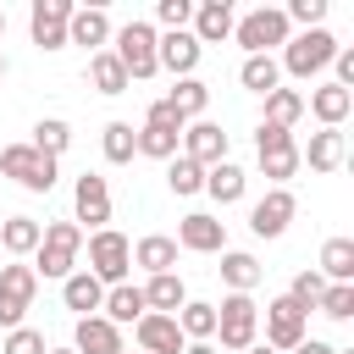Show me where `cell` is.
Listing matches in <instances>:
<instances>
[{
  "label": "cell",
  "instance_id": "1",
  "mask_svg": "<svg viewBox=\"0 0 354 354\" xmlns=\"http://www.w3.org/2000/svg\"><path fill=\"white\" fill-rule=\"evenodd\" d=\"M77 254H83V227L77 221H44V238L33 249V277L44 282H66L77 271Z\"/></svg>",
  "mask_w": 354,
  "mask_h": 354
},
{
  "label": "cell",
  "instance_id": "2",
  "mask_svg": "<svg viewBox=\"0 0 354 354\" xmlns=\"http://www.w3.org/2000/svg\"><path fill=\"white\" fill-rule=\"evenodd\" d=\"M337 50H343V44H337L326 28H304V33H293V39L282 44V61H277V66H282L288 77H304V83H310V77H321V72L332 66Z\"/></svg>",
  "mask_w": 354,
  "mask_h": 354
},
{
  "label": "cell",
  "instance_id": "3",
  "mask_svg": "<svg viewBox=\"0 0 354 354\" xmlns=\"http://www.w3.org/2000/svg\"><path fill=\"white\" fill-rule=\"evenodd\" d=\"M210 343H221V348H232V354H243L249 343H260V304L249 299V293H227L221 304H216V337Z\"/></svg>",
  "mask_w": 354,
  "mask_h": 354
},
{
  "label": "cell",
  "instance_id": "4",
  "mask_svg": "<svg viewBox=\"0 0 354 354\" xmlns=\"http://www.w3.org/2000/svg\"><path fill=\"white\" fill-rule=\"evenodd\" d=\"M232 39H238L249 55H271L277 44L293 39V28H288L282 6H254V11H243V17L232 22Z\"/></svg>",
  "mask_w": 354,
  "mask_h": 354
},
{
  "label": "cell",
  "instance_id": "5",
  "mask_svg": "<svg viewBox=\"0 0 354 354\" xmlns=\"http://www.w3.org/2000/svg\"><path fill=\"white\" fill-rule=\"evenodd\" d=\"M88 243V277H100L105 288H116V282H127V271H133V243L116 232V227H100V232H88L83 238Z\"/></svg>",
  "mask_w": 354,
  "mask_h": 354
},
{
  "label": "cell",
  "instance_id": "6",
  "mask_svg": "<svg viewBox=\"0 0 354 354\" xmlns=\"http://www.w3.org/2000/svg\"><path fill=\"white\" fill-rule=\"evenodd\" d=\"M155 28L149 22H127V28H116V44H111V55L122 61V72H127V83H144V77H155L160 66H155Z\"/></svg>",
  "mask_w": 354,
  "mask_h": 354
},
{
  "label": "cell",
  "instance_id": "7",
  "mask_svg": "<svg viewBox=\"0 0 354 354\" xmlns=\"http://www.w3.org/2000/svg\"><path fill=\"white\" fill-rule=\"evenodd\" d=\"M0 171H6V177H17L28 194H50V188H55V177H61L55 155H39L33 144H6V149H0Z\"/></svg>",
  "mask_w": 354,
  "mask_h": 354
},
{
  "label": "cell",
  "instance_id": "8",
  "mask_svg": "<svg viewBox=\"0 0 354 354\" xmlns=\"http://www.w3.org/2000/svg\"><path fill=\"white\" fill-rule=\"evenodd\" d=\"M33 293H39V277H33L28 260L0 266V326H6V332L22 326V315L33 310Z\"/></svg>",
  "mask_w": 354,
  "mask_h": 354
},
{
  "label": "cell",
  "instance_id": "9",
  "mask_svg": "<svg viewBox=\"0 0 354 354\" xmlns=\"http://www.w3.org/2000/svg\"><path fill=\"white\" fill-rule=\"evenodd\" d=\"M72 221L77 227H105L111 221V183L100 177V171H83L77 183H72Z\"/></svg>",
  "mask_w": 354,
  "mask_h": 354
},
{
  "label": "cell",
  "instance_id": "10",
  "mask_svg": "<svg viewBox=\"0 0 354 354\" xmlns=\"http://www.w3.org/2000/svg\"><path fill=\"white\" fill-rule=\"evenodd\" d=\"M304 321H310V315H304L288 293H282V299H271V304H266V348H277V354L299 348V343L310 337V332H304Z\"/></svg>",
  "mask_w": 354,
  "mask_h": 354
},
{
  "label": "cell",
  "instance_id": "11",
  "mask_svg": "<svg viewBox=\"0 0 354 354\" xmlns=\"http://www.w3.org/2000/svg\"><path fill=\"white\" fill-rule=\"evenodd\" d=\"M72 0H33L28 11V33L39 50H66V22H72Z\"/></svg>",
  "mask_w": 354,
  "mask_h": 354
},
{
  "label": "cell",
  "instance_id": "12",
  "mask_svg": "<svg viewBox=\"0 0 354 354\" xmlns=\"http://www.w3.org/2000/svg\"><path fill=\"white\" fill-rule=\"evenodd\" d=\"M293 210H299V199H293L288 188H271L266 199L249 205V232H254V238H282L288 221H293Z\"/></svg>",
  "mask_w": 354,
  "mask_h": 354
},
{
  "label": "cell",
  "instance_id": "13",
  "mask_svg": "<svg viewBox=\"0 0 354 354\" xmlns=\"http://www.w3.org/2000/svg\"><path fill=\"white\" fill-rule=\"evenodd\" d=\"M177 249H188V254H221L227 249V221H216L205 210H188L177 221Z\"/></svg>",
  "mask_w": 354,
  "mask_h": 354
},
{
  "label": "cell",
  "instance_id": "14",
  "mask_svg": "<svg viewBox=\"0 0 354 354\" xmlns=\"http://www.w3.org/2000/svg\"><path fill=\"white\" fill-rule=\"evenodd\" d=\"M199 39L183 28V33H160L155 39V66L160 72H171V77H194V66H199Z\"/></svg>",
  "mask_w": 354,
  "mask_h": 354
},
{
  "label": "cell",
  "instance_id": "15",
  "mask_svg": "<svg viewBox=\"0 0 354 354\" xmlns=\"http://www.w3.org/2000/svg\"><path fill=\"white\" fill-rule=\"evenodd\" d=\"M133 343H138V354H183L188 348V337L177 332V315H155V310L133 326Z\"/></svg>",
  "mask_w": 354,
  "mask_h": 354
},
{
  "label": "cell",
  "instance_id": "16",
  "mask_svg": "<svg viewBox=\"0 0 354 354\" xmlns=\"http://www.w3.org/2000/svg\"><path fill=\"white\" fill-rule=\"evenodd\" d=\"M177 155H188V160H199V166L210 171L216 160H227V133H221L216 122H205V116H199V122H188V127H183V149H177Z\"/></svg>",
  "mask_w": 354,
  "mask_h": 354
},
{
  "label": "cell",
  "instance_id": "17",
  "mask_svg": "<svg viewBox=\"0 0 354 354\" xmlns=\"http://www.w3.org/2000/svg\"><path fill=\"white\" fill-rule=\"evenodd\" d=\"M72 354H127L122 326H111L105 315H83L72 326Z\"/></svg>",
  "mask_w": 354,
  "mask_h": 354
},
{
  "label": "cell",
  "instance_id": "18",
  "mask_svg": "<svg viewBox=\"0 0 354 354\" xmlns=\"http://www.w3.org/2000/svg\"><path fill=\"white\" fill-rule=\"evenodd\" d=\"M232 22H238V17H232V0H199V6H194V28H188V33H194V39H199V50H205V44L232 39Z\"/></svg>",
  "mask_w": 354,
  "mask_h": 354
},
{
  "label": "cell",
  "instance_id": "19",
  "mask_svg": "<svg viewBox=\"0 0 354 354\" xmlns=\"http://www.w3.org/2000/svg\"><path fill=\"white\" fill-rule=\"evenodd\" d=\"M105 39H111V17H105V6H77L72 22H66V44H83V50L94 55V50H105Z\"/></svg>",
  "mask_w": 354,
  "mask_h": 354
},
{
  "label": "cell",
  "instance_id": "20",
  "mask_svg": "<svg viewBox=\"0 0 354 354\" xmlns=\"http://www.w3.org/2000/svg\"><path fill=\"white\" fill-rule=\"evenodd\" d=\"M100 315H105L111 326H138V321L149 315V304H144V288H133V282H116V288H105V304H100Z\"/></svg>",
  "mask_w": 354,
  "mask_h": 354
},
{
  "label": "cell",
  "instance_id": "21",
  "mask_svg": "<svg viewBox=\"0 0 354 354\" xmlns=\"http://www.w3.org/2000/svg\"><path fill=\"white\" fill-rule=\"evenodd\" d=\"M61 304H66V310H77V321H83V315H100V304H105V282H100V277H88V271L77 266V271L61 282Z\"/></svg>",
  "mask_w": 354,
  "mask_h": 354
},
{
  "label": "cell",
  "instance_id": "22",
  "mask_svg": "<svg viewBox=\"0 0 354 354\" xmlns=\"http://www.w3.org/2000/svg\"><path fill=\"white\" fill-rule=\"evenodd\" d=\"M304 111H310L321 127H343V116L354 111V94H348V88H337V83H321V88H310Z\"/></svg>",
  "mask_w": 354,
  "mask_h": 354
},
{
  "label": "cell",
  "instance_id": "23",
  "mask_svg": "<svg viewBox=\"0 0 354 354\" xmlns=\"http://www.w3.org/2000/svg\"><path fill=\"white\" fill-rule=\"evenodd\" d=\"M243 188H249V171H243L238 160H216V166L205 171V194H210L216 205H238Z\"/></svg>",
  "mask_w": 354,
  "mask_h": 354
},
{
  "label": "cell",
  "instance_id": "24",
  "mask_svg": "<svg viewBox=\"0 0 354 354\" xmlns=\"http://www.w3.org/2000/svg\"><path fill=\"white\" fill-rule=\"evenodd\" d=\"M133 266H144L149 277L177 271V238H166V232H144V238L133 243Z\"/></svg>",
  "mask_w": 354,
  "mask_h": 354
},
{
  "label": "cell",
  "instance_id": "25",
  "mask_svg": "<svg viewBox=\"0 0 354 354\" xmlns=\"http://www.w3.org/2000/svg\"><path fill=\"white\" fill-rule=\"evenodd\" d=\"M144 304H149L155 315H177V310L188 304V288H183V277H177V271H160V277H149V282H144Z\"/></svg>",
  "mask_w": 354,
  "mask_h": 354
},
{
  "label": "cell",
  "instance_id": "26",
  "mask_svg": "<svg viewBox=\"0 0 354 354\" xmlns=\"http://www.w3.org/2000/svg\"><path fill=\"white\" fill-rule=\"evenodd\" d=\"M166 105H171L183 122H199L205 105H210V83H205V77H177L171 94H166Z\"/></svg>",
  "mask_w": 354,
  "mask_h": 354
},
{
  "label": "cell",
  "instance_id": "27",
  "mask_svg": "<svg viewBox=\"0 0 354 354\" xmlns=\"http://www.w3.org/2000/svg\"><path fill=\"white\" fill-rule=\"evenodd\" d=\"M343 133L337 127H321V133H310V149H299V160H310V171H337L343 166Z\"/></svg>",
  "mask_w": 354,
  "mask_h": 354
},
{
  "label": "cell",
  "instance_id": "28",
  "mask_svg": "<svg viewBox=\"0 0 354 354\" xmlns=\"http://www.w3.org/2000/svg\"><path fill=\"white\" fill-rule=\"evenodd\" d=\"M221 282L232 293H254L260 288V260L249 249H221Z\"/></svg>",
  "mask_w": 354,
  "mask_h": 354
},
{
  "label": "cell",
  "instance_id": "29",
  "mask_svg": "<svg viewBox=\"0 0 354 354\" xmlns=\"http://www.w3.org/2000/svg\"><path fill=\"white\" fill-rule=\"evenodd\" d=\"M39 238H44V227H39L33 216H6V221H0V249L17 254V260H28V254L39 249Z\"/></svg>",
  "mask_w": 354,
  "mask_h": 354
},
{
  "label": "cell",
  "instance_id": "30",
  "mask_svg": "<svg viewBox=\"0 0 354 354\" xmlns=\"http://www.w3.org/2000/svg\"><path fill=\"white\" fill-rule=\"evenodd\" d=\"M238 83H243L249 94H271V88H282V66H277V55H243Z\"/></svg>",
  "mask_w": 354,
  "mask_h": 354
},
{
  "label": "cell",
  "instance_id": "31",
  "mask_svg": "<svg viewBox=\"0 0 354 354\" xmlns=\"http://www.w3.org/2000/svg\"><path fill=\"white\" fill-rule=\"evenodd\" d=\"M321 282H354V238L321 243Z\"/></svg>",
  "mask_w": 354,
  "mask_h": 354
},
{
  "label": "cell",
  "instance_id": "32",
  "mask_svg": "<svg viewBox=\"0 0 354 354\" xmlns=\"http://www.w3.org/2000/svg\"><path fill=\"white\" fill-rule=\"evenodd\" d=\"M177 332H183L188 343H210V337H216V304L188 299V304L177 310Z\"/></svg>",
  "mask_w": 354,
  "mask_h": 354
},
{
  "label": "cell",
  "instance_id": "33",
  "mask_svg": "<svg viewBox=\"0 0 354 354\" xmlns=\"http://www.w3.org/2000/svg\"><path fill=\"white\" fill-rule=\"evenodd\" d=\"M88 83H94L100 94H127V88H133L127 72H122V61H116L111 50H94V55H88Z\"/></svg>",
  "mask_w": 354,
  "mask_h": 354
},
{
  "label": "cell",
  "instance_id": "34",
  "mask_svg": "<svg viewBox=\"0 0 354 354\" xmlns=\"http://www.w3.org/2000/svg\"><path fill=\"white\" fill-rule=\"evenodd\" d=\"M100 149H105V160H111V166H127V160L138 155V127H133V122H105Z\"/></svg>",
  "mask_w": 354,
  "mask_h": 354
},
{
  "label": "cell",
  "instance_id": "35",
  "mask_svg": "<svg viewBox=\"0 0 354 354\" xmlns=\"http://www.w3.org/2000/svg\"><path fill=\"white\" fill-rule=\"evenodd\" d=\"M299 116H304V94H299V88H271V94H266V122H271V127H288V133H293Z\"/></svg>",
  "mask_w": 354,
  "mask_h": 354
},
{
  "label": "cell",
  "instance_id": "36",
  "mask_svg": "<svg viewBox=\"0 0 354 354\" xmlns=\"http://www.w3.org/2000/svg\"><path fill=\"white\" fill-rule=\"evenodd\" d=\"M166 188L171 194H205V166L199 160H188V155H171V166H166Z\"/></svg>",
  "mask_w": 354,
  "mask_h": 354
},
{
  "label": "cell",
  "instance_id": "37",
  "mask_svg": "<svg viewBox=\"0 0 354 354\" xmlns=\"http://www.w3.org/2000/svg\"><path fill=\"white\" fill-rule=\"evenodd\" d=\"M28 144H33L39 155H55V160H61V155H66V144H72V127H66L61 116H44V122L33 127V138H28Z\"/></svg>",
  "mask_w": 354,
  "mask_h": 354
},
{
  "label": "cell",
  "instance_id": "38",
  "mask_svg": "<svg viewBox=\"0 0 354 354\" xmlns=\"http://www.w3.org/2000/svg\"><path fill=\"white\" fill-rule=\"evenodd\" d=\"M183 149V133H171V127H138V155H149V160H171Z\"/></svg>",
  "mask_w": 354,
  "mask_h": 354
},
{
  "label": "cell",
  "instance_id": "39",
  "mask_svg": "<svg viewBox=\"0 0 354 354\" xmlns=\"http://www.w3.org/2000/svg\"><path fill=\"white\" fill-rule=\"evenodd\" d=\"M304 160H299V144H282V149H266L260 155V171L271 177V188H288V177L299 171Z\"/></svg>",
  "mask_w": 354,
  "mask_h": 354
},
{
  "label": "cell",
  "instance_id": "40",
  "mask_svg": "<svg viewBox=\"0 0 354 354\" xmlns=\"http://www.w3.org/2000/svg\"><path fill=\"white\" fill-rule=\"evenodd\" d=\"M315 310L332 315V321H348V315H354V282H326L321 299H315Z\"/></svg>",
  "mask_w": 354,
  "mask_h": 354
},
{
  "label": "cell",
  "instance_id": "41",
  "mask_svg": "<svg viewBox=\"0 0 354 354\" xmlns=\"http://www.w3.org/2000/svg\"><path fill=\"white\" fill-rule=\"evenodd\" d=\"M321 288H326V282H321V271H299V277L288 282V299L310 315V310H315V299H321Z\"/></svg>",
  "mask_w": 354,
  "mask_h": 354
},
{
  "label": "cell",
  "instance_id": "42",
  "mask_svg": "<svg viewBox=\"0 0 354 354\" xmlns=\"http://www.w3.org/2000/svg\"><path fill=\"white\" fill-rule=\"evenodd\" d=\"M44 348H50V343H44V332H39V326H11L0 354H44Z\"/></svg>",
  "mask_w": 354,
  "mask_h": 354
},
{
  "label": "cell",
  "instance_id": "43",
  "mask_svg": "<svg viewBox=\"0 0 354 354\" xmlns=\"http://www.w3.org/2000/svg\"><path fill=\"white\" fill-rule=\"evenodd\" d=\"M155 17H160V28H166V33H183V28L194 22V0H160V6H155Z\"/></svg>",
  "mask_w": 354,
  "mask_h": 354
},
{
  "label": "cell",
  "instance_id": "44",
  "mask_svg": "<svg viewBox=\"0 0 354 354\" xmlns=\"http://www.w3.org/2000/svg\"><path fill=\"white\" fill-rule=\"evenodd\" d=\"M282 17H288V28H293V22H304V28H321V17H326V0H288V6H282Z\"/></svg>",
  "mask_w": 354,
  "mask_h": 354
},
{
  "label": "cell",
  "instance_id": "45",
  "mask_svg": "<svg viewBox=\"0 0 354 354\" xmlns=\"http://www.w3.org/2000/svg\"><path fill=\"white\" fill-rule=\"evenodd\" d=\"M282 144H293V133H288V127H271V122H260V127H254V155L282 149Z\"/></svg>",
  "mask_w": 354,
  "mask_h": 354
},
{
  "label": "cell",
  "instance_id": "46",
  "mask_svg": "<svg viewBox=\"0 0 354 354\" xmlns=\"http://www.w3.org/2000/svg\"><path fill=\"white\" fill-rule=\"evenodd\" d=\"M144 122H149V127H171V133H183V127H188V122H183V116L166 105V100H155V105L144 111Z\"/></svg>",
  "mask_w": 354,
  "mask_h": 354
},
{
  "label": "cell",
  "instance_id": "47",
  "mask_svg": "<svg viewBox=\"0 0 354 354\" xmlns=\"http://www.w3.org/2000/svg\"><path fill=\"white\" fill-rule=\"evenodd\" d=\"M332 66H337V77H332V83L354 94V50H337V55H332Z\"/></svg>",
  "mask_w": 354,
  "mask_h": 354
},
{
  "label": "cell",
  "instance_id": "48",
  "mask_svg": "<svg viewBox=\"0 0 354 354\" xmlns=\"http://www.w3.org/2000/svg\"><path fill=\"white\" fill-rule=\"evenodd\" d=\"M288 354H337V348H332L326 337H304V343H299V348H288Z\"/></svg>",
  "mask_w": 354,
  "mask_h": 354
},
{
  "label": "cell",
  "instance_id": "49",
  "mask_svg": "<svg viewBox=\"0 0 354 354\" xmlns=\"http://www.w3.org/2000/svg\"><path fill=\"white\" fill-rule=\"evenodd\" d=\"M183 354H221V348H216V343H188Z\"/></svg>",
  "mask_w": 354,
  "mask_h": 354
},
{
  "label": "cell",
  "instance_id": "50",
  "mask_svg": "<svg viewBox=\"0 0 354 354\" xmlns=\"http://www.w3.org/2000/svg\"><path fill=\"white\" fill-rule=\"evenodd\" d=\"M243 354H277V348H266V343H249V348H243Z\"/></svg>",
  "mask_w": 354,
  "mask_h": 354
},
{
  "label": "cell",
  "instance_id": "51",
  "mask_svg": "<svg viewBox=\"0 0 354 354\" xmlns=\"http://www.w3.org/2000/svg\"><path fill=\"white\" fill-rule=\"evenodd\" d=\"M0 77H6V50H0Z\"/></svg>",
  "mask_w": 354,
  "mask_h": 354
},
{
  "label": "cell",
  "instance_id": "52",
  "mask_svg": "<svg viewBox=\"0 0 354 354\" xmlns=\"http://www.w3.org/2000/svg\"><path fill=\"white\" fill-rule=\"evenodd\" d=\"M44 354H72V348H44Z\"/></svg>",
  "mask_w": 354,
  "mask_h": 354
},
{
  "label": "cell",
  "instance_id": "53",
  "mask_svg": "<svg viewBox=\"0 0 354 354\" xmlns=\"http://www.w3.org/2000/svg\"><path fill=\"white\" fill-rule=\"evenodd\" d=\"M0 39H6V11H0Z\"/></svg>",
  "mask_w": 354,
  "mask_h": 354
}]
</instances>
